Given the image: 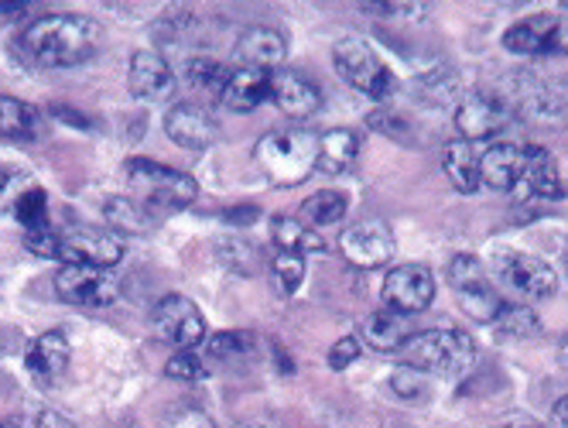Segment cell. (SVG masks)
Wrapping results in <instances>:
<instances>
[{
    "label": "cell",
    "mask_w": 568,
    "mask_h": 428,
    "mask_svg": "<svg viewBox=\"0 0 568 428\" xmlns=\"http://www.w3.org/2000/svg\"><path fill=\"white\" fill-rule=\"evenodd\" d=\"M59 257L69 264H93L110 271L124 257V237L113 230H93V226H79L59 233Z\"/></svg>",
    "instance_id": "cell-11"
},
{
    "label": "cell",
    "mask_w": 568,
    "mask_h": 428,
    "mask_svg": "<svg viewBox=\"0 0 568 428\" xmlns=\"http://www.w3.org/2000/svg\"><path fill=\"white\" fill-rule=\"evenodd\" d=\"M226 75H230V69L220 65V62L210 59V55H192V59L185 62V80H189V86L199 90V93H206V96H216V100H220V93H223Z\"/></svg>",
    "instance_id": "cell-31"
},
{
    "label": "cell",
    "mask_w": 568,
    "mask_h": 428,
    "mask_svg": "<svg viewBox=\"0 0 568 428\" xmlns=\"http://www.w3.org/2000/svg\"><path fill=\"white\" fill-rule=\"evenodd\" d=\"M318 137L308 131H274L257 144V162L277 185H298L315 169Z\"/></svg>",
    "instance_id": "cell-4"
},
{
    "label": "cell",
    "mask_w": 568,
    "mask_h": 428,
    "mask_svg": "<svg viewBox=\"0 0 568 428\" xmlns=\"http://www.w3.org/2000/svg\"><path fill=\"white\" fill-rule=\"evenodd\" d=\"M169 377H179V380H202V377H206V367H202V360L192 354V349H179V354L169 360Z\"/></svg>",
    "instance_id": "cell-39"
},
{
    "label": "cell",
    "mask_w": 568,
    "mask_h": 428,
    "mask_svg": "<svg viewBox=\"0 0 568 428\" xmlns=\"http://www.w3.org/2000/svg\"><path fill=\"white\" fill-rule=\"evenodd\" d=\"M408 367L435 377H463L476 360V343L463 329H425L404 346Z\"/></svg>",
    "instance_id": "cell-2"
},
{
    "label": "cell",
    "mask_w": 568,
    "mask_h": 428,
    "mask_svg": "<svg viewBox=\"0 0 568 428\" xmlns=\"http://www.w3.org/2000/svg\"><path fill=\"white\" fill-rule=\"evenodd\" d=\"M356 151H359V137L349 128L326 131L318 137V147H315V169L322 175H343V172L353 169Z\"/></svg>",
    "instance_id": "cell-26"
},
{
    "label": "cell",
    "mask_w": 568,
    "mask_h": 428,
    "mask_svg": "<svg viewBox=\"0 0 568 428\" xmlns=\"http://www.w3.org/2000/svg\"><path fill=\"white\" fill-rule=\"evenodd\" d=\"M288 59V38H284L277 28H267V24H257V28H247L240 34L236 42V62L247 65V69H277Z\"/></svg>",
    "instance_id": "cell-21"
},
{
    "label": "cell",
    "mask_w": 568,
    "mask_h": 428,
    "mask_svg": "<svg viewBox=\"0 0 568 428\" xmlns=\"http://www.w3.org/2000/svg\"><path fill=\"white\" fill-rule=\"evenodd\" d=\"M507 121H510V110L494 93L463 96L459 106H456V131H459L463 141H473V144L500 134L507 128Z\"/></svg>",
    "instance_id": "cell-16"
},
{
    "label": "cell",
    "mask_w": 568,
    "mask_h": 428,
    "mask_svg": "<svg viewBox=\"0 0 568 428\" xmlns=\"http://www.w3.org/2000/svg\"><path fill=\"white\" fill-rule=\"evenodd\" d=\"M339 251L353 267L374 271V267H384L387 261H394V233L384 220H363L343 233Z\"/></svg>",
    "instance_id": "cell-13"
},
{
    "label": "cell",
    "mask_w": 568,
    "mask_h": 428,
    "mask_svg": "<svg viewBox=\"0 0 568 428\" xmlns=\"http://www.w3.org/2000/svg\"><path fill=\"white\" fill-rule=\"evenodd\" d=\"M128 86L138 100L158 103L175 93V72L169 65V59L154 52V49H141L131 55V72H128Z\"/></svg>",
    "instance_id": "cell-18"
},
{
    "label": "cell",
    "mask_w": 568,
    "mask_h": 428,
    "mask_svg": "<svg viewBox=\"0 0 568 428\" xmlns=\"http://www.w3.org/2000/svg\"><path fill=\"white\" fill-rule=\"evenodd\" d=\"M305 216L312 226H336L346 216V196L339 188H318L305 200Z\"/></svg>",
    "instance_id": "cell-32"
},
{
    "label": "cell",
    "mask_w": 568,
    "mask_h": 428,
    "mask_svg": "<svg viewBox=\"0 0 568 428\" xmlns=\"http://www.w3.org/2000/svg\"><path fill=\"white\" fill-rule=\"evenodd\" d=\"M271 275L281 295H292L302 278H305V257L302 254H288V251H277V257L271 261Z\"/></svg>",
    "instance_id": "cell-36"
},
{
    "label": "cell",
    "mask_w": 568,
    "mask_h": 428,
    "mask_svg": "<svg viewBox=\"0 0 568 428\" xmlns=\"http://www.w3.org/2000/svg\"><path fill=\"white\" fill-rule=\"evenodd\" d=\"M445 275H449L453 288H456V298L463 305V313L476 323H494L500 313H504V298L497 295V288L486 278V267L479 257L473 254H456L445 267Z\"/></svg>",
    "instance_id": "cell-6"
},
{
    "label": "cell",
    "mask_w": 568,
    "mask_h": 428,
    "mask_svg": "<svg viewBox=\"0 0 568 428\" xmlns=\"http://www.w3.org/2000/svg\"><path fill=\"white\" fill-rule=\"evenodd\" d=\"M561 8H565V11H568V0H565V4H561Z\"/></svg>",
    "instance_id": "cell-47"
},
{
    "label": "cell",
    "mask_w": 568,
    "mask_h": 428,
    "mask_svg": "<svg viewBox=\"0 0 568 428\" xmlns=\"http://www.w3.org/2000/svg\"><path fill=\"white\" fill-rule=\"evenodd\" d=\"M42 131V113L18 96H0V134L11 141H34Z\"/></svg>",
    "instance_id": "cell-27"
},
{
    "label": "cell",
    "mask_w": 568,
    "mask_h": 428,
    "mask_svg": "<svg viewBox=\"0 0 568 428\" xmlns=\"http://www.w3.org/2000/svg\"><path fill=\"white\" fill-rule=\"evenodd\" d=\"M435 298V275L425 264H397L384 278V302L400 316L425 313Z\"/></svg>",
    "instance_id": "cell-12"
},
{
    "label": "cell",
    "mask_w": 568,
    "mask_h": 428,
    "mask_svg": "<svg viewBox=\"0 0 568 428\" xmlns=\"http://www.w3.org/2000/svg\"><path fill=\"white\" fill-rule=\"evenodd\" d=\"M0 428H8V425H4V421H0Z\"/></svg>",
    "instance_id": "cell-49"
},
{
    "label": "cell",
    "mask_w": 568,
    "mask_h": 428,
    "mask_svg": "<svg viewBox=\"0 0 568 428\" xmlns=\"http://www.w3.org/2000/svg\"><path fill=\"white\" fill-rule=\"evenodd\" d=\"M69 357H72V346H69V336L52 329V333H42V336H34L31 346H28V354H24V367L31 377L38 380H55L65 374L69 367Z\"/></svg>",
    "instance_id": "cell-24"
},
{
    "label": "cell",
    "mask_w": 568,
    "mask_h": 428,
    "mask_svg": "<svg viewBox=\"0 0 568 428\" xmlns=\"http://www.w3.org/2000/svg\"><path fill=\"white\" fill-rule=\"evenodd\" d=\"M500 100L527 128H561L568 116L565 100L548 83L535 80V75H517V80H510V90Z\"/></svg>",
    "instance_id": "cell-8"
},
{
    "label": "cell",
    "mask_w": 568,
    "mask_h": 428,
    "mask_svg": "<svg viewBox=\"0 0 568 428\" xmlns=\"http://www.w3.org/2000/svg\"><path fill=\"white\" fill-rule=\"evenodd\" d=\"M24 185V175L21 172H11V169H0V203H8L11 196L18 200L21 196V188Z\"/></svg>",
    "instance_id": "cell-42"
},
{
    "label": "cell",
    "mask_w": 568,
    "mask_h": 428,
    "mask_svg": "<svg viewBox=\"0 0 568 428\" xmlns=\"http://www.w3.org/2000/svg\"><path fill=\"white\" fill-rule=\"evenodd\" d=\"M103 216H106V223L113 226V233H120V237H124V233H148V230L154 226L148 206L138 203V200H128V196H113V200H106Z\"/></svg>",
    "instance_id": "cell-29"
},
{
    "label": "cell",
    "mask_w": 568,
    "mask_h": 428,
    "mask_svg": "<svg viewBox=\"0 0 568 428\" xmlns=\"http://www.w3.org/2000/svg\"><path fill=\"white\" fill-rule=\"evenodd\" d=\"M128 185L134 192V200L144 206H165V210H182L189 203H195L199 185L192 175L169 169L161 162H148V159H131L124 165Z\"/></svg>",
    "instance_id": "cell-3"
},
{
    "label": "cell",
    "mask_w": 568,
    "mask_h": 428,
    "mask_svg": "<svg viewBox=\"0 0 568 428\" xmlns=\"http://www.w3.org/2000/svg\"><path fill=\"white\" fill-rule=\"evenodd\" d=\"M243 428H267V425H243Z\"/></svg>",
    "instance_id": "cell-46"
},
{
    "label": "cell",
    "mask_w": 568,
    "mask_h": 428,
    "mask_svg": "<svg viewBox=\"0 0 568 428\" xmlns=\"http://www.w3.org/2000/svg\"><path fill=\"white\" fill-rule=\"evenodd\" d=\"M165 134L185 151H206L216 144L220 131L213 116L195 103H175L165 113Z\"/></svg>",
    "instance_id": "cell-19"
},
{
    "label": "cell",
    "mask_w": 568,
    "mask_h": 428,
    "mask_svg": "<svg viewBox=\"0 0 568 428\" xmlns=\"http://www.w3.org/2000/svg\"><path fill=\"white\" fill-rule=\"evenodd\" d=\"M206 349H210V357H213V360L243 364V360H251V357H254L257 336H251V333H216V336H210Z\"/></svg>",
    "instance_id": "cell-33"
},
{
    "label": "cell",
    "mask_w": 568,
    "mask_h": 428,
    "mask_svg": "<svg viewBox=\"0 0 568 428\" xmlns=\"http://www.w3.org/2000/svg\"><path fill=\"white\" fill-rule=\"evenodd\" d=\"M216 257L223 261V267L236 271V275H251L254 271V247L240 237H226L216 244Z\"/></svg>",
    "instance_id": "cell-37"
},
{
    "label": "cell",
    "mask_w": 568,
    "mask_h": 428,
    "mask_svg": "<svg viewBox=\"0 0 568 428\" xmlns=\"http://www.w3.org/2000/svg\"><path fill=\"white\" fill-rule=\"evenodd\" d=\"M100 24L87 14H45L28 24L24 52L45 69H72L83 65L100 49Z\"/></svg>",
    "instance_id": "cell-1"
},
{
    "label": "cell",
    "mask_w": 568,
    "mask_h": 428,
    "mask_svg": "<svg viewBox=\"0 0 568 428\" xmlns=\"http://www.w3.org/2000/svg\"><path fill=\"white\" fill-rule=\"evenodd\" d=\"M356 333H359V343H367L377 354H404V346L415 336L412 319L394 313V308H377V313L363 316L356 323Z\"/></svg>",
    "instance_id": "cell-20"
},
{
    "label": "cell",
    "mask_w": 568,
    "mask_h": 428,
    "mask_svg": "<svg viewBox=\"0 0 568 428\" xmlns=\"http://www.w3.org/2000/svg\"><path fill=\"white\" fill-rule=\"evenodd\" d=\"M418 93L425 103H435V106H449L459 100V75L453 69H438L425 80H418Z\"/></svg>",
    "instance_id": "cell-35"
},
{
    "label": "cell",
    "mask_w": 568,
    "mask_h": 428,
    "mask_svg": "<svg viewBox=\"0 0 568 428\" xmlns=\"http://www.w3.org/2000/svg\"><path fill=\"white\" fill-rule=\"evenodd\" d=\"M333 62L339 69L343 80L359 90V93H367L374 100H384L390 90H394V75L387 72V65L377 59V52L363 42V38L356 34H343L339 42L333 45Z\"/></svg>",
    "instance_id": "cell-7"
},
{
    "label": "cell",
    "mask_w": 568,
    "mask_h": 428,
    "mask_svg": "<svg viewBox=\"0 0 568 428\" xmlns=\"http://www.w3.org/2000/svg\"><path fill=\"white\" fill-rule=\"evenodd\" d=\"M390 387H394V395L408 398V401H422V398L428 395V380H425V374L415 370V367H408V364H404L400 370H394Z\"/></svg>",
    "instance_id": "cell-38"
},
{
    "label": "cell",
    "mask_w": 568,
    "mask_h": 428,
    "mask_svg": "<svg viewBox=\"0 0 568 428\" xmlns=\"http://www.w3.org/2000/svg\"><path fill=\"white\" fill-rule=\"evenodd\" d=\"M479 159H483V151L473 141H463V137L449 141L442 151V169H445V175H449L453 188L463 192V196H469V192H476L483 185Z\"/></svg>",
    "instance_id": "cell-25"
},
{
    "label": "cell",
    "mask_w": 568,
    "mask_h": 428,
    "mask_svg": "<svg viewBox=\"0 0 568 428\" xmlns=\"http://www.w3.org/2000/svg\"><path fill=\"white\" fill-rule=\"evenodd\" d=\"M558 360L568 367V336H565V339H561V346H558Z\"/></svg>",
    "instance_id": "cell-45"
},
{
    "label": "cell",
    "mask_w": 568,
    "mask_h": 428,
    "mask_svg": "<svg viewBox=\"0 0 568 428\" xmlns=\"http://www.w3.org/2000/svg\"><path fill=\"white\" fill-rule=\"evenodd\" d=\"M271 241L277 244V251H288V254H308V251H322V241L315 237V233L305 226V223H298V220H292V216H277L274 223H271Z\"/></svg>",
    "instance_id": "cell-30"
},
{
    "label": "cell",
    "mask_w": 568,
    "mask_h": 428,
    "mask_svg": "<svg viewBox=\"0 0 568 428\" xmlns=\"http://www.w3.org/2000/svg\"><path fill=\"white\" fill-rule=\"evenodd\" d=\"M267 96H271V72L236 65V69H230V75H226L223 93H220V103H223L230 113H251V110H257Z\"/></svg>",
    "instance_id": "cell-22"
},
{
    "label": "cell",
    "mask_w": 568,
    "mask_h": 428,
    "mask_svg": "<svg viewBox=\"0 0 568 428\" xmlns=\"http://www.w3.org/2000/svg\"><path fill=\"white\" fill-rule=\"evenodd\" d=\"M551 421H555L558 428H568V395L558 398V405L551 408Z\"/></svg>",
    "instance_id": "cell-44"
},
{
    "label": "cell",
    "mask_w": 568,
    "mask_h": 428,
    "mask_svg": "<svg viewBox=\"0 0 568 428\" xmlns=\"http://www.w3.org/2000/svg\"><path fill=\"white\" fill-rule=\"evenodd\" d=\"M55 292L69 305H106L116 295L110 271L93 264H62L55 271Z\"/></svg>",
    "instance_id": "cell-14"
},
{
    "label": "cell",
    "mask_w": 568,
    "mask_h": 428,
    "mask_svg": "<svg viewBox=\"0 0 568 428\" xmlns=\"http://www.w3.org/2000/svg\"><path fill=\"white\" fill-rule=\"evenodd\" d=\"M202 428H210V425H206V421H202Z\"/></svg>",
    "instance_id": "cell-48"
},
{
    "label": "cell",
    "mask_w": 568,
    "mask_h": 428,
    "mask_svg": "<svg viewBox=\"0 0 568 428\" xmlns=\"http://www.w3.org/2000/svg\"><path fill=\"white\" fill-rule=\"evenodd\" d=\"M490 329L500 343H524L541 336V319L527 305H504V313L490 323Z\"/></svg>",
    "instance_id": "cell-28"
},
{
    "label": "cell",
    "mask_w": 568,
    "mask_h": 428,
    "mask_svg": "<svg viewBox=\"0 0 568 428\" xmlns=\"http://www.w3.org/2000/svg\"><path fill=\"white\" fill-rule=\"evenodd\" d=\"M14 216L24 226V233L31 230H45L49 226V196L42 188H24L14 200Z\"/></svg>",
    "instance_id": "cell-34"
},
{
    "label": "cell",
    "mask_w": 568,
    "mask_h": 428,
    "mask_svg": "<svg viewBox=\"0 0 568 428\" xmlns=\"http://www.w3.org/2000/svg\"><path fill=\"white\" fill-rule=\"evenodd\" d=\"M271 100L284 116H292V121H308L322 106V90L308 75L281 69V72H271Z\"/></svg>",
    "instance_id": "cell-17"
},
{
    "label": "cell",
    "mask_w": 568,
    "mask_h": 428,
    "mask_svg": "<svg viewBox=\"0 0 568 428\" xmlns=\"http://www.w3.org/2000/svg\"><path fill=\"white\" fill-rule=\"evenodd\" d=\"M524 172V147L514 141H494L479 159V179L497 192H514Z\"/></svg>",
    "instance_id": "cell-23"
},
{
    "label": "cell",
    "mask_w": 568,
    "mask_h": 428,
    "mask_svg": "<svg viewBox=\"0 0 568 428\" xmlns=\"http://www.w3.org/2000/svg\"><path fill=\"white\" fill-rule=\"evenodd\" d=\"M504 49L517 55H565L568 52V18L531 14L504 31Z\"/></svg>",
    "instance_id": "cell-10"
},
{
    "label": "cell",
    "mask_w": 568,
    "mask_h": 428,
    "mask_svg": "<svg viewBox=\"0 0 568 428\" xmlns=\"http://www.w3.org/2000/svg\"><path fill=\"white\" fill-rule=\"evenodd\" d=\"M490 275L500 288H507L510 295L524 298V302H541L551 298L558 288V275L551 271L548 261L535 257V254H524V251H497L490 261Z\"/></svg>",
    "instance_id": "cell-5"
},
{
    "label": "cell",
    "mask_w": 568,
    "mask_h": 428,
    "mask_svg": "<svg viewBox=\"0 0 568 428\" xmlns=\"http://www.w3.org/2000/svg\"><path fill=\"white\" fill-rule=\"evenodd\" d=\"M514 196L520 203H558L565 196L558 165L545 147H524V172L514 185Z\"/></svg>",
    "instance_id": "cell-15"
},
{
    "label": "cell",
    "mask_w": 568,
    "mask_h": 428,
    "mask_svg": "<svg viewBox=\"0 0 568 428\" xmlns=\"http://www.w3.org/2000/svg\"><path fill=\"white\" fill-rule=\"evenodd\" d=\"M359 349H363V343H359L356 336H343V339L333 343V349H329V367H333V370H346V367L359 357Z\"/></svg>",
    "instance_id": "cell-41"
},
{
    "label": "cell",
    "mask_w": 568,
    "mask_h": 428,
    "mask_svg": "<svg viewBox=\"0 0 568 428\" xmlns=\"http://www.w3.org/2000/svg\"><path fill=\"white\" fill-rule=\"evenodd\" d=\"M151 329L161 343L175 349H192L206 339V319L199 305L185 295H165L151 308Z\"/></svg>",
    "instance_id": "cell-9"
},
{
    "label": "cell",
    "mask_w": 568,
    "mask_h": 428,
    "mask_svg": "<svg viewBox=\"0 0 568 428\" xmlns=\"http://www.w3.org/2000/svg\"><path fill=\"white\" fill-rule=\"evenodd\" d=\"M24 247L38 257H59V233L52 226L24 233Z\"/></svg>",
    "instance_id": "cell-40"
},
{
    "label": "cell",
    "mask_w": 568,
    "mask_h": 428,
    "mask_svg": "<svg viewBox=\"0 0 568 428\" xmlns=\"http://www.w3.org/2000/svg\"><path fill=\"white\" fill-rule=\"evenodd\" d=\"M34 428H79V425L69 421V418L59 415V411H42V415H38V421H34Z\"/></svg>",
    "instance_id": "cell-43"
}]
</instances>
